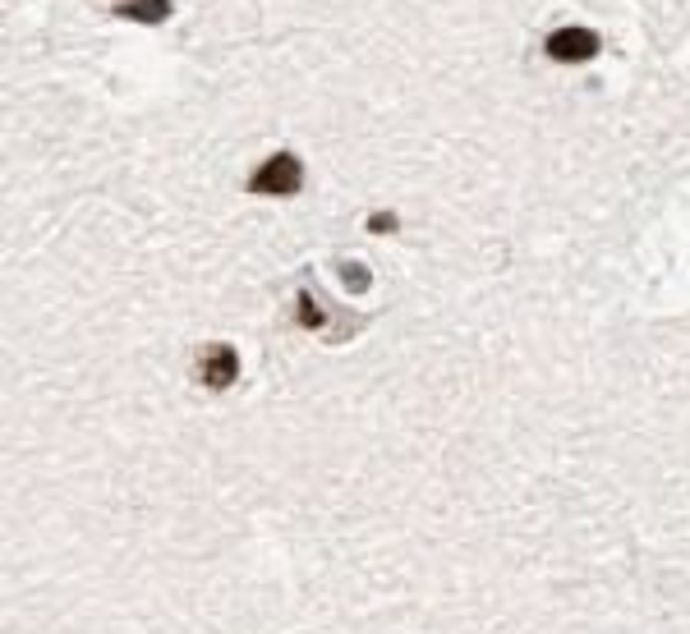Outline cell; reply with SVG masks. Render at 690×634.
<instances>
[{"label": "cell", "instance_id": "cell-1", "mask_svg": "<svg viewBox=\"0 0 690 634\" xmlns=\"http://www.w3.org/2000/svg\"><path fill=\"white\" fill-rule=\"evenodd\" d=\"M304 189V166L295 152H276L249 175V193H271V198H291Z\"/></svg>", "mask_w": 690, "mask_h": 634}, {"label": "cell", "instance_id": "cell-2", "mask_svg": "<svg viewBox=\"0 0 690 634\" xmlns=\"http://www.w3.org/2000/svg\"><path fill=\"white\" fill-rule=\"evenodd\" d=\"M235 377H240V355H235V345L217 340V345H207L202 355H198V382H202V386L226 391V386H235Z\"/></svg>", "mask_w": 690, "mask_h": 634}, {"label": "cell", "instance_id": "cell-3", "mask_svg": "<svg viewBox=\"0 0 690 634\" xmlns=\"http://www.w3.org/2000/svg\"><path fill=\"white\" fill-rule=\"evenodd\" d=\"M598 46H603V42H598V33H589V28H557V33H547V55L562 60V64L594 60Z\"/></svg>", "mask_w": 690, "mask_h": 634}, {"label": "cell", "instance_id": "cell-4", "mask_svg": "<svg viewBox=\"0 0 690 634\" xmlns=\"http://www.w3.org/2000/svg\"><path fill=\"white\" fill-rule=\"evenodd\" d=\"M120 15L138 24H162L171 19V0H129V5H120Z\"/></svg>", "mask_w": 690, "mask_h": 634}, {"label": "cell", "instance_id": "cell-5", "mask_svg": "<svg viewBox=\"0 0 690 634\" xmlns=\"http://www.w3.org/2000/svg\"><path fill=\"white\" fill-rule=\"evenodd\" d=\"M295 317H300V327H309V331H318L322 322H327V313H322V304L304 290L300 299H295Z\"/></svg>", "mask_w": 690, "mask_h": 634}, {"label": "cell", "instance_id": "cell-6", "mask_svg": "<svg viewBox=\"0 0 690 634\" xmlns=\"http://www.w3.org/2000/svg\"><path fill=\"white\" fill-rule=\"evenodd\" d=\"M340 280H345V286H350L355 295L373 286V276H369V267H364V262H340Z\"/></svg>", "mask_w": 690, "mask_h": 634}, {"label": "cell", "instance_id": "cell-7", "mask_svg": "<svg viewBox=\"0 0 690 634\" xmlns=\"http://www.w3.org/2000/svg\"><path fill=\"white\" fill-rule=\"evenodd\" d=\"M369 230H373V235H391V230H396V217H391V211H373Z\"/></svg>", "mask_w": 690, "mask_h": 634}]
</instances>
